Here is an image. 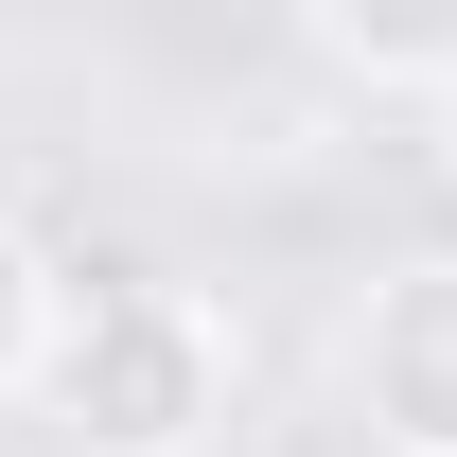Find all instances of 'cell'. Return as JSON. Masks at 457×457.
Returning <instances> with one entry per match:
<instances>
[{
    "mask_svg": "<svg viewBox=\"0 0 457 457\" xmlns=\"http://www.w3.org/2000/svg\"><path fill=\"white\" fill-rule=\"evenodd\" d=\"M228 404H246V352L194 282L159 264H88L54 317V370H36V422L71 457H228Z\"/></svg>",
    "mask_w": 457,
    "mask_h": 457,
    "instance_id": "obj_1",
    "label": "cell"
},
{
    "mask_svg": "<svg viewBox=\"0 0 457 457\" xmlns=\"http://www.w3.org/2000/svg\"><path fill=\"white\" fill-rule=\"evenodd\" d=\"M335 404L370 457H457V246H404L335 335Z\"/></svg>",
    "mask_w": 457,
    "mask_h": 457,
    "instance_id": "obj_2",
    "label": "cell"
},
{
    "mask_svg": "<svg viewBox=\"0 0 457 457\" xmlns=\"http://www.w3.org/2000/svg\"><path fill=\"white\" fill-rule=\"evenodd\" d=\"M299 54L370 106H457V0H317Z\"/></svg>",
    "mask_w": 457,
    "mask_h": 457,
    "instance_id": "obj_3",
    "label": "cell"
},
{
    "mask_svg": "<svg viewBox=\"0 0 457 457\" xmlns=\"http://www.w3.org/2000/svg\"><path fill=\"white\" fill-rule=\"evenodd\" d=\"M54 317H71V264L36 246V228H0V404H36V370H54Z\"/></svg>",
    "mask_w": 457,
    "mask_h": 457,
    "instance_id": "obj_4",
    "label": "cell"
},
{
    "mask_svg": "<svg viewBox=\"0 0 457 457\" xmlns=\"http://www.w3.org/2000/svg\"><path fill=\"white\" fill-rule=\"evenodd\" d=\"M440 159H457V106H440Z\"/></svg>",
    "mask_w": 457,
    "mask_h": 457,
    "instance_id": "obj_5",
    "label": "cell"
}]
</instances>
